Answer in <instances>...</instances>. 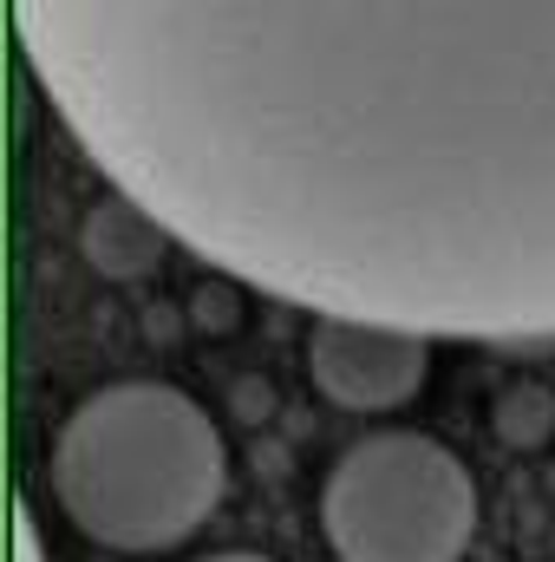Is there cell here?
Masks as SVG:
<instances>
[{
  "mask_svg": "<svg viewBox=\"0 0 555 562\" xmlns=\"http://www.w3.org/2000/svg\"><path fill=\"white\" fill-rule=\"evenodd\" d=\"M53 119L307 314L555 334V0H13Z\"/></svg>",
  "mask_w": 555,
  "mask_h": 562,
  "instance_id": "obj_1",
  "label": "cell"
},
{
  "mask_svg": "<svg viewBox=\"0 0 555 562\" xmlns=\"http://www.w3.org/2000/svg\"><path fill=\"white\" fill-rule=\"evenodd\" d=\"M229 491L216 419L163 380H118L72 406L53 438V497L105 550H177Z\"/></svg>",
  "mask_w": 555,
  "mask_h": 562,
  "instance_id": "obj_2",
  "label": "cell"
},
{
  "mask_svg": "<svg viewBox=\"0 0 555 562\" xmlns=\"http://www.w3.org/2000/svg\"><path fill=\"white\" fill-rule=\"evenodd\" d=\"M320 530L340 562H457L477 537V484L424 431H366L327 471Z\"/></svg>",
  "mask_w": 555,
  "mask_h": 562,
  "instance_id": "obj_3",
  "label": "cell"
},
{
  "mask_svg": "<svg viewBox=\"0 0 555 562\" xmlns=\"http://www.w3.org/2000/svg\"><path fill=\"white\" fill-rule=\"evenodd\" d=\"M431 373V334L380 314H314L307 380L340 413H399Z\"/></svg>",
  "mask_w": 555,
  "mask_h": 562,
  "instance_id": "obj_4",
  "label": "cell"
},
{
  "mask_svg": "<svg viewBox=\"0 0 555 562\" xmlns=\"http://www.w3.org/2000/svg\"><path fill=\"white\" fill-rule=\"evenodd\" d=\"M163 236H170V229H163L144 203L118 196V203H99V210H92V223H86V256H92L105 276H150Z\"/></svg>",
  "mask_w": 555,
  "mask_h": 562,
  "instance_id": "obj_5",
  "label": "cell"
},
{
  "mask_svg": "<svg viewBox=\"0 0 555 562\" xmlns=\"http://www.w3.org/2000/svg\"><path fill=\"white\" fill-rule=\"evenodd\" d=\"M20 562H39V543H33V524H26V510H20Z\"/></svg>",
  "mask_w": 555,
  "mask_h": 562,
  "instance_id": "obj_6",
  "label": "cell"
},
{
  "mask_svg": "<svg viewBox=\"0 0 555 562\" xmlns=\"http://www.w3.org/2000/svg\"><path fill=\"white\" fill-rule=\"evenodd\" d=\"M209 562H269V557H249V550H229V557H209Z\"/></svg>",
  "mask_w": 555,
  "mask_h": 562,
  "instance_id": "obj_7",
  "label": "cell"
}]
</instances>
